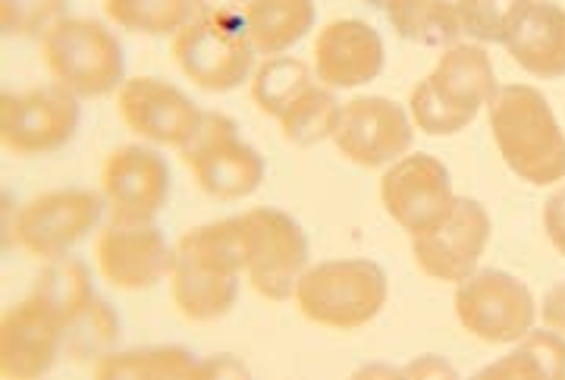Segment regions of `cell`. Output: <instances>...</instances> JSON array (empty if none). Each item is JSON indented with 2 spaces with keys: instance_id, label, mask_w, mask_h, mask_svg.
<instances>
[{
  "instance_id": "cell-30",
  "label": "cell",
  "mask_w": 565,
  "mask_h": 380,
  "mask_svg": "<svg viewBox=\"0 0 565 380\" xmlns=\"http://www.w3.org/2000/svg\"><path fill=\"white\" fill-rule=\"evenodd\" d=\"M525 0H456L465 35L481 44H503L509 25Z\"/></svg>"
},
{
  "instance_id": "cell-9",
  "label": "cell",
  "mask_w": 565,
  "mask_h": 380,
  "mask_svg": "<svg viewBox=\"0 0 565 380\" xmlns=\"http://www.w3.org/2000/svg\"><path fill=\"white\" fill-rule=\"evenodd\" d=\"M245 274L267 302H286L308 267V236L296 218L277 208H252L243 214Z\"/></svg>"
},
{
  "instance_id": "cell-1",
  "label": "cell",
  "mask_w": 565,
  "mask_h": 380,
  "mask_svg": "<svg viewBox=\"0 0 565 380\" xmlns=\"http://www.w3.org/2000/svg\"><path fill=\"white\" fill-rule=\"evenodd\" d=\"M239 274H245L243 214L182 233L170 271L177 312L195 324L230 315L239 299Z\"/></svg>"
},
{
  "instance_id": "cell-10",
  "label": "cell",
  "mask_w": 565,
  "mask_h": 380,
  "mask_svg": "<svg viewBox=\"0 0 565 380\" xmlns=\"http://www.w3.org/2000/svg\"><path fill=\"white\" fill-rule=\"evenodd\" d=\"M82 120L79 95L63 85L7 92L0 98V141L17 158H41L76 136Z\"/></svg>"
},
{
  "instance_id": "cell-35",
  "label": "cell",
  "mask_w": 565,
  "mask_h": 380,
  "mask_svg": "<svg viewBox=\"0 0 565 380\" xmlns=\"http://www.w3.org/2000/svg\"><path fill=\"white\" fill-rule=\"evenodd\" d=\"M367 7H386V0H362Z\"/></svg>"
},
{
  "instance_id": "cell-13",
  "label": "cell",
  "mask_w": 565,
  "mask_h": 380,
  "mask_svg": "<svg viewBox=\"0 0 565 380\" xmlns=\"http://www.w3.org/2000/svg\"><path fill=\"white\" fill-rule=\"evenodd\" d=\"M95 258L102 267V277L110 286L139 293L170 277L177 249H170V242L154 221L110 218L98 236Z\"/></svg>"
},
{
  "instance_id": "cell-19",
  "label": "cell",
  "mask_w": 565,
  "mask_h": 380,
  "mask_svg": "<svg viewBox=\"0 0 565 380\" xmlns=\"http://www.w3.org/2000/svg\"><path fill=\"white\" fill-rule=\"evenodd\" d=\"M384 39L362 20H333L315 39V76L327 88H359L381 76Z\"/></svg>"
},
{
  "instance_id": "cell-31",
  "label": "cell",
  "mask_w": 565,
  "mask_h": 380,
  "mask_svg": "<svg viewBox=\"0 0 565 380\" xmlns=\"http://www.w3.org/2000/svg\"><path fill=\"white\" fill-rule=\"evenodd\" d=\"M66 17V0H0L3 35L44 39Z\"/></svg>"
},
{
  "instance_id": "cell-15",
  "label": "cell",
  "mask_w": 565,
  "mask_h": 380,
  "mask_svg": "<svg viewBox=\"0 0 565 380\" xmlns=\"http://www.w3.org/2000/svg\"><path fill=\"white\" fill-rule=\"evenodd\" d=\"M381 201L386 214L403 226L408 236H418L446 218L452 208V177L446 163L434 155H405L381 180Z\"/></svg>"
},
{
  "instance_id": "cell-12",
  "label": "cell",
  "mask_w": 565,
  "mask_h": 380,
  "mask_svg": "<svg viewBox=\"0 0 565 380\" xmlns=\"http://www.w3.org/2000/svg\"><path fill=\"white\" fill-rule=\"evenodd\" d=\"M490 242V214L478 199H456L440 223L412 236V258L430 281H465Z\"/></svg>"
},
{
  "instance_id": "cell-22",
  "label": "cell",
  "mask_w": 565,
  "mask_h": 380,
  "mask_svg": "<svg viewBox=\"0 0 565 380\" xmlns=\"http://www.w3.org/2000/svg\"><path fill=\"white\" fill-rule=\"evenodd\" d=\"M386 20L399 39L424 48H449L462 35L456 0H386Z\"/></svg>"
},
{
  "instance_id": "cell-7",
  "label": "cell",
  "mask_w": 565,
  "mask_h": 380,
  "mask_svg": "<svg viewBox=\"0 0 565 380\" xmlns=\"http://www.w3.org/2000/svg\"><path fill=\"white\" fill-rule=\"evenodd\" d=\"M456 318L471 337L505 346L525 337L537 318V302L525 283L500 267H475L456 283Z\"/></svg>"
},
{
  "instance_id": "cell-27",
  "label": "cell",
  "mask_w": 565,
  "mask_h": 380,
  "mask_svg": "<svg viewBox=\"0 0 565 380\" xmlns=\"http://www.w3.org/2000/svg\"><path fill=\"white\" fill-rule=\"evenodd\" d=\"M104 13L114 25L139 35H177L192 22V0H104Z\"/></svg>"
},
{
  "instance_id": "cell-2",
  "label": "cell",
  "mask_w": 565,
  "mask_h": 380,
  "mask_svg": "<svg viewBox=\"0 0 565 380\" xmlns=\"http://www.w3.org/2000/svg\"><path fill=\"white\" fill-rule=\"evenodd\" d=\"M490 133L505 167L531 186L565 180V133L534 85H503L490 101Z\"/></svg>"
},
{
  "instance_id": "cell-20",
  "label": "cell",
  "mask_w": 565,
  "mask_h": 380,
  "mask_svg": "<svg viewBox=\"0 0 565 380\" xmlns=\"http://www.w3.org/2000/svg\"><path fill=\"white\" fill-rule=\"evenodd\" d=\"M509 57L541 80L565 76V10L546 0H525L505 35Z\"/></svg>"
},
{
  "instance_id": "cell-4",
  "label": "cell",
  "mask_w": 565,
  "mask_h": 380,
  "mask_svg": "<svg viewBox=\"0 0 565 380\" xmlns=\"http://www.w3.org/2000/svg\"><path fill=\"white\" fill-rule=\"evenodd\" d=\"M386 293V271L377 261L340 258L305 267L292 296L311 324L355 330L384 312Z\"/></svg>"
},
{
  "instance_id": "cell-18",
  "label": "cell",
  "mask_w": 565,
  "mask_h": 380,
  "mask_svg": "<svg viewBox=\"0 0 565 380\" xmlns=\"http://www.w3.org/2000/svg\"><path fill=\"white\" fill-rule=\"evenodd\" d=\"M117 110L122 123L129 126V133L154 145H173V148H180L182 141L192 136L195 123L202 117V110L185 92L154 76H136V80L122 82Z\"/></svg>"
},
{
  "instance_id": "cell-6",
  "label": "cell",
  "mask_w": 565,
  "mask_h": 380,
  "mask_svg": "<svg viewBox=\"0 0 565 380\" xmlns=\"http://www.w3.org/2000/svg\"><path fill=\"white\" fill-rule=\"evenodd\" d=\"M180 158L192 167L199 189L211 199H248L262 189L264 158L239 139V126L226 114L202 110L192 136L180 145Z\"/></svg>"
},
{
  "instance_id": "cell-8",
  "label": "cell",
  "mask_w": 565,
  "mask_h": 380,
  "mask_svg": "<svg viewBox=\"0 0 565 380\" xmlns=\"http://www.w3.org/2000/svg\"><path fill=\"white\" fill-rule=\"evenodd\" d=\"M255 48L248 39L245 17L204 20L195 17L173 39V61L204 92L239 88L255 66Z\"/></svg>"
},
{
  "instance_id": "cell-25",
  "label": "cell",
  "mask_w": 565,
  "mask_h": 380,
  "mask_svg": "<svg viewBox=\"0 0 565 380\" xmlns=\"http://www.w3.org/2000/svg\"><path fill=\"white\" fill-rule=\"evenodd\" d=\"M120 342V315L98 293L66 320L63 356L73 361H102Z\"/></svg>"
},
{
  "instance_id": "cell-32",
  "label": "cell",
  "mask_w": 565,
  "mask_h": 380,
  "mask_svg": "<svg viewBox=\"0 0 565 380\" xmlns=\"http://www.w3.org/2000/svg\"><path fill=\"white\" fill-rule=\"evenodd\" d=\"M544 230L553 249L565 255V186L544 201Z\"/></svg>"
},
{
  "instance_id": "cell-17",
  "label": "cell",
  "mask_w": 565,
  "mask_h": 380,
  "mask_svg": "<svg viewBox=\"0 0 565 380\" xmlns=\"http://www.w3.org/2000/svg\"><path fill=\"white\" fill-rule=\"evenodd\" d=\"M170 163L148 145H122L104 160L102 196L114 218L154 221L170 201Z\"/></svg>"
},
{
  "instance_id": "cell-5",
  "label": "cell",
  "mask_w": 565,
  "mask_h": 380,
  "mask_svg": "<svg viewBox=\"0 0 565 380\" xmlns=\"http://www.w3.org/2000/svg\"><path fill=\"white\" fill-rule=\"evenodd\" d=\"M41 57L54 82L79 98L110 95L126 73L120 39L104 22L82 17H63L41 39Z\"/></svg>"
},
{
  "instance_id": "cell-33",
  "label": "cell",
  "mask_w": 565,
  "mask_h": 380,
  "mask_svg": "<svg viewBox=\"0 0 565 380\" xmlns=\"http://www.w3.org/2000/svg\"><path fill=\"white\" fill-rule=\"evenodd\" d=\"M195 13L204 20H233V17H245L248 0H192Z\"/></svg>"
},
{
  "instance_id": "cell-16",
  "label": "cell",
  "mask_w": 565,
  "mask_h": 380,
  "mask_svg": "<svg viewBox=\"0 0 565 380\" xmlns=\"http://www.w3.org/2000/svg\"><path fill=\"white\" fill-rule=\"evenodd\" d=\"M66 324L54 305L32 293L7 308L0 324V371L3 378L32 380L47 374L63 356Z\"/></svg>"
},
{
  "instance_id": "cell-34",
  "label": "cell",
  "mask_w": 565,
  "mask_h": 380,
  "mask_svg": "<svg viewBox=\"0 0 565 380\" xmlns=\"http://www.w3.org/2000/svg\"><path fill=\"white\" fill-rule=\"evenodd\" d=\"M541 318H544L546 327L565 334V283H556V286L546 293L544 305H541Z\"/></svg>"
},
{
  "instance_id": "cell-3",
  "label": "cell",
  "mask_w": 565,
  "mask_h": 380,
  "mask_svg": "<svg viewBox=\"0 0 565 380\" xmlns=\"http://www.w3.org/2000/svg\"><path fill=\"white\" fill-rule=\"evenodd\" d=\"M497 73L481 44H449L444 57L424 76L408 110L415 126L427 136H456L471 126L481 107L497 98Z\"/></svg>"
},
{
  "instance_id": "cell-23",
  "label": "cell",
  "mask_w": 565,
  "mask_h": 380,
  "mask_svg": "<svg viewBox=\"0 0 565 380\" xmlns=\"http://www.w3.org/2000/svg\"><path fill=\"white\" fill-rule=\"evenodd\" d=\"M95 378H199L202 359L185 346H141L110 352L92 368Z\"/></svg>"
},
{
  "instance_id": "cell-29",
  "label": "cell",
  "mask_w": 565,
  "mask_h": 380,
  "mask_svg": "<svg viewBox=\"0 0 565 380\" xmlns=\"http://www.w3.org/2000/svg\"><path fill=\"white\" fill-rule=\"evenodd\" d=\"M32 293H39L47 305H54L63 324H66L85 302L95 296V286H92V274H88L85 261L66 255V258L47 261V267L39 274V283Z\"/></svg>"
},
{
  "instance_id": "cell-26",
  "label": "cell",
  "mask_w": 565,
  "mask_h": 380,
  "mask_svg": "<svg viewBox=\"0 0 565 380\" xmlns=\"http://www.w3.org/2000/svg\"><path fill=\"white\" fill-rule=\"evenodd\" d=\"M315 85L311 80V70L308 63L299 57H267V61L255 70V80H252V101L258 104V110L267 117H277L302 98L305 92Z\"/></svg>"
},
{
  "instance_id": "cell-21",
  "label": "cell",
  "mask_w": 565,
  "mask_h": 380,
  "mask_svg": "<svg viewBox=\"0 0 565 380\" xmlns=\"http://www.w3.org/2000/svg\"><path fill=\"white\" fill-rule=\"evenodd\" d=\"M315 0H248L245 25L252 48L264 57H277L315 29Z\"/></svg>"
},
{
  "instance_id": "cell-11",
  "label": "cell",
  "mask_w": 565,
  "mask_h": 380,
  "mask_svg": "<svg viewBox=\"0 0 565 380\" xmlns=\"http://www.w3.org/2000/svg\"><path fill=\"white\" fill-rule=\"evenodd\" d=\"M104 196L88 189H54L25 201L13 221V242L41 261L66 258L104 214Z\"/></svg>"
},
{
  "instance_id": "cell-28",
  "label": "cell",
  "mask_w": 565,
  "mask_h": 380,
  "mask_svg": "<svg viewBox=\"0 0 565 380\" xmlns=\"http://www.w3.org/2000/svg\"><path fill=\"white\" fill-rule=\"evenodd\" d=\"M340 114H343V107H340L337 95L327 85L323 88L311 85L302 98L296 101L280 117L282 139L299 145V148L333 139V133L340 126Z\"/></svg>"
},
{
  "instance_id": "cell-14",
  "label": "cell",
  "mask_w": 565,
  "mask_h": 380,
  "mask_svg": "<svg viewBox=\"0 0 565 380\" xmlns=\"http://www.w3.org/2000/svg\"><path fill=\"white\" fill-rule=\"evenodd\" d=\"M412 139L415 133L405 107L384 95H364L343 104L340 126L333 133L337 151L364 170H377L405 158Z\"/></svg>"
},
{
  "instance_id": "cell-24",
  "label": "cell",
  "mask_w": 565,
  "mask_h": 380,
  "mask_svg": "<svg viewBox=\"0 0 565 380\" xmlns=\"http://www.w3.org/2000/svg\"><path fill=\"white\" fill-rule=\"evenodd\" d=\"M478 378H565V334L559 330H527L515 349L500 361L478 371Z\"/></svg>"
}]
</instances>
